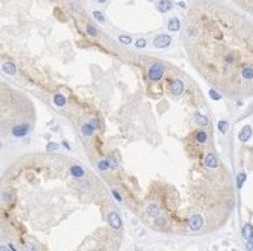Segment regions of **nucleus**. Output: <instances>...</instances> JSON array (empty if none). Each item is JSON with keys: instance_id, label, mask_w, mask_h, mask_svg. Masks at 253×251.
<instances>
[{"instance_id": "f257e3e1", "label": "nucleus", "mask_w": 253, "mask_h": 251, "mask_svg": "<svg viewBox=\"0 0 253 251\" xmlns=\"http://www.w3.org/2000/svg\"><path fill=\"white\" fill-rule=\"evenodd\" d=\"M184 47L193 67L229 97L253 95V26L214 0L188 11Z\"/></svg>"}, {"instance_id": "f03ea898", "label": "nucleus", "mask_w": 253, "mask_h": 251, "mask_svg": "<svg viewBox=\"0 0 253 251\" xmlns=\"http://www.w3.org/2000/svg\"><path fill=\"white\" fill-rule=\"evenodd\" d=\"M121 242V233L117 230L100 228L92 236L83 240L77 251H117Z\"/></svg>"}, {"instance_id": "7ed1b4c3", "label": "nucleus", "mask_w": 253, "mask_h": 251, "mask_svg": "<svg viewBox=\"0 0 253 251\" xmlns=\"http://www.w3.org/2000/svg\"><path fill=\"white\" fill-rule=\"evenodd\" d=\"M164 76V65L162 64H153L149 70V79L152 82H158Z\"/></svg>"}, {"instance_id": "20e7f679", "label": "nucleus", "mask_w": 253, "mask_h": 251, "mask_svg": "<svg viewBox=\"0 0 253 251\" xmlns=\"http://www.w3.org/2000/svg\"><path fill=\"white\" fill-rule=\"evenodd\" d=\"M30 130H32V123H24V124L15 126L11 130V133L15 138H21V136H26Z\"/></svg>"}, {"instance_id": "39448f33", "label": "nucleus", "mask_w": 253, "mask_h": 251, "mask_svg": "<svg viewBox=\"0 0 253 251\" xmlns=\"http://www.w3.org/2000/svg\"><path fill=\"white\" fill-rule=\"evenodd\" d=\"M108 222H109V226L114 230H120L121 228V218H120V215L115 210H111L108 213Z\"/></svg>"}, {"instance_id": "423d86ee", "label": "nucleus", "mask_w": 253, "mask_h": 251, "mask_svg": "<svg viewBox=\"0 0 253 251\" xmlns=\"http://www.w3.org/2000/svg\"><path fill=\"white\" fill-rule=\"evenodd\" d=\"M188 226H190V228H191L193 231L200 230V228H202V226H203V218L200 217L199 213L191 215V217H190V219H188Z\"/></svg>"}, {"instance_id": "0eeeda50", "label": "nucleus", "mask_w": 253, "mask_h": 251, "mask_svg": "<svg viewBox=\"0 0 253 251\" xmlns=\"http://www.w3.org/2000/svg\"><path fill=\"white\" fill-rule=\"evenodd\" d=\"M170 43H171V38L168 36V35H158L156 38H155V41H153V44L155 47H158V48H164V47H168L170 46Z\"/></svg>"}, {"instance_id": "6e6552de", "label": "nucleus", "mask_w": 253, "mask_h": 251, "mask_svg": "<svg viewBox=\"0 0 253 251\" xmlns=\"http://www.w3.org/2000/svg\"><path fill=\"white\" fill-rule=\"evenodd\" d=\"M185 89V85L184 82L180 79H173L171 80V92L174 95H180Z\"/></svg>"}, {"instance_id": "1a4fd4ad", "label": "nucleus", "mask_w": 253, "mask_h": 251, "mask_svg": "<svg viewBox=\"0 0 253 251\" xmlns=\"http://www.w3.org/2000/svg\"><path fill=\"white\" fill-rule=\"evenodd\" d=\"M218 157L214 154V153H208L206 156H205V165H206L208 168H217L218 167Z\"/></svg>"}, {"instance_id": "9d476101", "label": "nucleus", "mask_w": 253, "mask_h": 251, "mask_svg": "<svg viewBox=\"0 0 253 251\" xmlns=\"http://www.w3.org/2000/svg\"><path fill=\"white\" fill-rule=\"evenodd\" d=\"M250 136H252V127H250V126H244L241 130H240V135H238L240 141H241V142H246V141L250 139Z\"/></svg>"}, {"instance_id": "9b49d317", "label": "nucleus", "mask_w": 253, "mask_h": 251, "mask_svg": "<svg viewBox=\"0 0 253 251\" xmlns=\"http://www.w3.org/2000/svg\"><path fill=\"white\" fill-rule=\"evenodd\" d=\"M242 236H244V239L247 240H253V226L252 224H244V227H242Z\"/></svg>"}, {"instance_id": "f8f14e48", "label": "nucleus", "mask_w": 253, "mask_h": 251, "mask_svg": "<svg viewBox=\"0 0 253 251\" xmlns=\"http://www.w3.org/2000/svg\"><path fill=\"white\" fill-rule=\"evenodd\" d=\"M173 8V3H171V0H161L159 3H158V11L159 12H168L170 9Z\"/></svg>"}, {"instance_id": "ddd939ff", "label": "nucleus", "mask_w": 253, "mask_h": 251, "mask_svg": "<svg viewBox=\"0 0 253 251\" xmlns=\"http://www.w3.org/2000/svg\"><path fill=\"white\" fill-rule=\"evenodd\" d=\"M167 29H168V30H171V32L179 30V29H180V20H179L177 17H173L171 20L168 21V24H167Z\"/></svg>"}, {"instance_id": "4468645a", "label": "nucleus", "mask_w": 253, "mask_h": 251, "mask_svg": "<svg viewBox=\"0 0 253 251\" xmlns=\"http://www.w3.org/2000/svg\"><path fill=\"white\" fill-rule=\"evenodd\" d=\"M70 172H71L74 177H77V179H81V177H83V176H85L83 170H82L79 165H71V168H70Z\"/></svg>"}, {"instance_id": "2eb2a0df", "label": "nucleus", "mask_w": 253, "mask_h": 251, "mask_svg": "<svg viewBox=\"0 0 253 251\" xmlns=\"http://www.w3.org/2000/svg\"><path fill=\"white\" fill-rule=\"evenodd\" d=\"M3 71L6 74H15L17 73V67L12 64V62H5L3 64Z\"/></svg>"}, {"instance_id": "dca6fc26", "label": "nucleus", "mask_w": 253, "mask_h": 251, "mask_svg": "<svg viewBox=\"0 0 253 251\" xmlns=\"http://www.w3.org/2000/svg\"><path fill=\"white\" fill-rule=\"evenodd\" d=\"M208 138L209 136H208V133L205 132V130H199V132L196 133V141L199 142V144H205V142L208 141Z\"/></svg>"}, {"instance_id": "f3484780", "label": "nucleus", "mask_w": 253, "mask_h": 251, "mask_svg": "<svg viewBox=\"0 0 253 251\" xmlns=\"http://www.w3.org/2000/svg\"><path fill=\"white\" fill-rule=\"evenodd\" d=\"M194 120H196L197 126H202V127L208 126V118H206V116H203L202 114H199V112H196V114H194Z\"/></svg>"}, {"instance_id": "a211bd4d", "label": "nucleus", "mask_w": 253, "mask_h": 251, "mask_svg": "<svg viewBox=\"0 0 253 251\" xmlns=\"http://www.w3.org/2000/svg\"><path fill=\"white\" fill-rule=\"evenodd\" d=\"M94 127H96V126L90 124V123L83 124V126H82V132H83V135H85V136H91L92 132H94Z\"/></svg>"}, {"instance_id": "6ab92c4d", "label": "nucleus", "mask_w": 253, "mask_h": 251, "mask_svg": "<svg viewBox=\"0 0 253 251\" xmlns=\"http://www.w3.org/2000/svg\"><path fill=\"white\" fill-rule=\"evenodd\" d=\"M244 182H246V172H240L237 177V188H242Z\"/></svg>"}, {"instance_id": "aec40b11", "label": "nucleus", "mask_w": 253, "mask_h": 251, "mask_svg": "<svg viewBox=\"0 0 253 251\" xmlns=\"http://www.w3.org/2000/svg\"><path fill=\"white\" fill-rule=\"evenodd\" d=\"M227 127H229V124H227V121H224V120L218 123V130L221 132V133H223V135L227 132Z\"/></svg>"}, {"instance_id": "412c9836", "label": "nucleus", "mask_w": 253, "mask_h": 251, "mask_svg": "<svg viewBox=\"0 0 253 251\" xmlns=\"http://www.w3.org/2000/svg\"><path fill=\"white\" fill-rule=\"evenodd\" d=\"M99 168H100L102 171H106V170L109 168V162H108V160H100V162H99Z\"/></svg>"}, {"instance_id": "4be33fe9", "label": "nucleus", "mask_w": 253, "mask_h": 251, "mask_svg": "<svg viewBox=\"0 0 253 251\" xmlns=\"http://www.w3.org/2000/svg\"><path fill=\"white\" fill-rule=\"evenodd\" d=\"M55 103H56L58 106H62V104L65 103V98H64L62 95H59V94H56V95H55Z\"/></svg>"}, {"instance_id": "5701e85b", "label": "nucleus", "mask_w": 253, "mask_h": 251, "mask_svg": "<svg viewBox=\"0 0 253 251\" xmlns=\"http://www.w3.org/2000/svg\"><path fill=\"white\" fill-rule=\"evenodd\" d=\"M24 251H38V247H36L35 244H26Z\"/></svg>"}, {"instance_id": "b1692460", "label": "nucleus", "mask_w": 253, "mask_h": 251, "mask_svg": "<svg viewBox=\"0 0 253 251\" xmlns=\"http://www.w3.org/2000/svg\"><path fill=\"white\" fill-rule=\"evenodd\" d=\"M209 94H211V97H212L214 100H220V98H221V95H220V94H217V91H215V89H211V91H209Z\"/></svg>"}, {"instance_id": "393cba45", "label": "nucleus", "mask_w": 253, "mask_h": 251, "mask_svg": "<svg viewBox=\"0 0 253 251\" xmlns=\"http://www.w3.org/2000/svg\"><path fill=\"white\" fill-rule=\"evenodd\" d=\"M118 39H120V41H121L123 44H126V46H127V44H130V43H132V39H130L129 36H120Z\"/></svg>"}, {"instance_id": "a878e982", "label": "nucleus", "mask_w": 253, "mask_h": 251, "mask_svg": "<svg viewBox=\"0 0 253 251\" xmlns=\"http://www.w3.org/2000/svg\"><path fill=\"white\" fill-rule=\"evenodd\" d=\"M58 148V144H47V150L49 151H55Z\"/></svg>"}, {"instance_id": "bb28decb", "label": "nucleus", "mask_w": 253, "mask_h": 251, "mask_svg": "<svg viewBox=\"0 0 253 251\" xmlns=\"http://www.w3.org/2000/svg\"><path fill=\"white\" fill-rule=\"evenodd\" d=\"M94 15H96V18H97V20H99V21H102V23H103V21H105L103 15H102V14H100V12H94Z\"/></svg>"}, {"instance_id": "cd10ccee", "label": "nucleus", "mask_w": 253, "mask_h": 251, "mask_svg": "<svg viewBox=\"0 0 253 251\" xmlns=\"http://www.w3.org/2000/svg\"><path fill=\"white\" fill-rule=\"evenodd\" d=\"M135 44H137V47H144L146 46V41H144V39H138Z\"/></svg>"}, {"instance_id": "c85d7f7f", "label": "nucleus", "mask_w": 253, "mask_h": 251, "mask_svg": "<svg viewBox=\"0 0 253 251\" xmlns=\"http://www.w3.org/2000/svg\"><path fill=\"white\" fill-rule=\"evenodd\" d=\"M247 250L253 251V240H247Z\"/></svg>"}, {"instance_id": "c756f323", "label": "nucleus", "mask_w": 253, "mask_h": 251, "mask_svg": "<svg viewBox=\"0 0 253 251\" xmlns=\"http://www.w3.org/2000/svg\"><path fill=\"white\" fill-rule=\"evenodd\" d=\"M88 32H90V34H91V35H94V36L97 35V32L94 30V27H92V26H88Z\"/></svg>"}, {"instance_id": "7c9ffc66", "label": "nucleus", "mask_w": 253, "mask_h": 251, "mask_svg": "<svg viewBox=\"0 0 253 251\" xmlns=\"http://www.w3.org/2000/svg\"><path fill=\"white\" fill-rule=\"evenodd\" d=\"M96 2H99V3H105L106 0H96Z\"/></svg>"}, {"instance_id": "2f4dec72", "label": "nucleus", "mask_w": 253, "mask_h": 251, "mask_svg": "<svg viewBox=\"0 0 253 251\" xmlns=\"http://www.w3.org/2000/svg\"><path fill=\"white\" fill-rule=\"evenodd\" d=\"M2 251H8V248L6 247H2Z\"/></svg>"}, {"instance_id": "473e14b6", "label": "nucleus", "mask_w": 253, "mask_h": 251, "mask_svg": "<svg viewBox=\"0 0 253 251\" xmlns=\"http://www.w3.org/2000/svg\"><path fill=\"white\" fill-rule=\"evenodd\" d=\"M150 2H152V0H150Z\"/></svg>"}]
</instances>
